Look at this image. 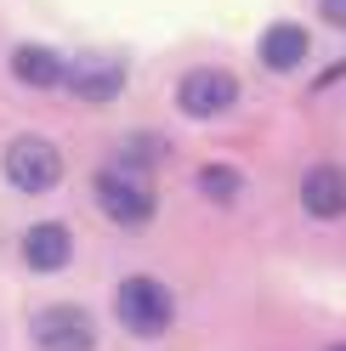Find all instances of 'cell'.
<instances>
[{"label": "cell", "mask_w": 346, "mask_h": 351, "mask_svg": "<svg viewBox=\"0 0 346 351\" xmlns=\"http://www.w3.org/2000/svg\"><path fill=\"white\" fill-rule=\"evenodd\" d=\"M262 69H273V74H290L301 57H307V29L301 23H273L267 34H262Z\"/></svg>", "instance_id": "9c48e42d"}, {"label": "cell", "mask_w": 346, "mask_h": 351, "mask_svg": "<svg viewBox=\"0 0 346 351\" xmlns=\"http://www.w3.org/2000/svg\"><path fill=\"white\" fill-rule=\"evenodd\" d=\"M91 199L97 210L108 215V221H119V227H142V221H154V210H159V193L137 182V176H125V170H97V182H91Z\"/></svg>", "instance_id": "7a4b0ae2"}, {"label": "cell", "mask_w": 346, "mask_h": 351, "mask_svg": "<svg viewBox=\"0 0 346 351\" xmlns=\"http://www.w3.org/2000/svg\"><path fill=\"white\" fill-rule=\"evenodd\" d=\"M62 85H69L80 102H114L119 85H125V62L102 57V51H80V57L62 62Z\"/></svg>", "instance_id": "8992f818"}, {"label": "cell", "mask_w": 346, "mask_h": 351, "mask_svg": "<svg viewBox=\"0 0 346 351\" xmlns=\"http://www.w3.org/2000/svg\"><path fill=\"white\" fill-rule=\"evenodd\" d=\"M330 351H346V346H330Z\"/></svg>", "instance_id": "5bb4252c"}, {"label": "cell", "mask_w": 346, "mask_h": 351, "mask_svg": "<svg viewBox=\"0 0 346 351\" xmlns=\"http://www.w3.org/2000/svg\"><path fill=\"white\" fill-rule=\"evenodd\" d=\"M29 335H34V351H91L97 323H91L85 306H40Z\"/></svg>", "instance_id": "277c9868"}, {"label": "cell", "mask_w": 346, "mask_h": 351, "mask_svg": "<svg viewBox=\"0 0 346 351\" xmlns=\"http://www.w3.org/2000/svg\"><path fill=\"white\" fill-rule=\"evenodd\" d=\"M62 62L69 57H57L51 46H17L12 51V74L34 85V91H51V85H62Z\"/></svg>", "instance_id": "30bf717a"}, {"label": "cell", "mask_w": 346, "mask_h": 351, "mask_svg": "<svg viewBox=\"0 0 346 351\" xmlns=\"http://www.w3.org/2000/svg\"><path fill=\"white\" fill-rule=\"evenodd\" d=\"M233 102H239V80L227 69H187L176 80V108L187 119H222Z\"/></svg>", "instance_id": "5b68a950"}, {"label": "cell", "mask_w": 346, "mask_h": 351, "mask_svg": "<svg viewBox=\"0 0 346 351\" xmlns=\"http://www.w3.org/2000/svg\"><path fill=\"white\" fill-rule=\"evenodd\" d=\"M69 255H74V232L62 227V221H34L23 232V261L34 272H57V267H69Z\"/></svg>", "instance_id": "ba28073f"}, {"label": "cell", "mask_w": 346, "mask_h": 351, "mask_svg": "<svg viewBox=\"0 0 346 351\" xmlns=\"http://www.w3.org/2000/svg\"><path fill=\"white\" fill-rule=\"evenodd\" d=\"M239 170H233V165H205L199 170V193H205V199H216V204H233V199H239Z\"/></svg>", "instance_id": "7c38bea8"}, {"label": "cell", "mask_w": 346, "mask_h": 351, "mask_svg": "<svg viewBox=\"0 0 346 351\" xmlns=\"http://www.w3.org/2000/svg\"><path fill=\"white\" fill-rule=\"evenodd\" d=\"M301 210L318 215V221L346 215V170L341 165H312L307 176H301Z\"/></svg>", "instance_id": "52a82bcc"}, {"label": "cell", "mask_w": 346, "mask_h": 351, "mask_svg": "<svg viewBox=\"0 0 346 351\" xmlns=\"http://www.w3.org/2000/svg\"><path fill=\"white\" fill-rule=\"evenodd\" d=\"M119 165H125V176H137V170H154V165H165V136H148V130L125 136V147H119Z\"/></svg>", "instance_id": "8fae6325"}, {"label": "cell", "mask_w": 346, "mask_h": 351, "mask_svg": "<svg viewBox=\"0 0 346 351\" xmlns=\"http://www.w3.org/2000/svg\"><path fill=\"white\" fill-rule=\"evenodd\" d=\"M170 289L159 278H125L119 283V295H114V317L125 323V335H137V340H159L165 328H170Z\"/></svg>", "instance_id": "6da1fadb"}, {"label": "cell", "mask_w": 346, "mask_h": 351, "mask_svg": "<svg viewBox=\"0 0 346 351\" xmlns=\"http://www.w3.org/2000/svg\"><path fill=\"white\" fill-rule=\"evenodd\" d=\"M318 12H323V23L346 29V0H318Z\"/></svg>", "instance_id": "4fadbf2b"}, {"label": "cell", "mask_w": 346, "mask_h": 351, "mask_svg": "<svg viewBox=\"0 0 346 351\" xmlns=\"http://www.w3.org/2000/svg\"><path fill=\"white\" fill-rule=\"evenodd\" d=\"M0 165H6V182L23 187V193H51L62 182V153L46 136H12Z\"/></svg>", "instance_id": "3957f363"}]
</instances>
